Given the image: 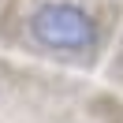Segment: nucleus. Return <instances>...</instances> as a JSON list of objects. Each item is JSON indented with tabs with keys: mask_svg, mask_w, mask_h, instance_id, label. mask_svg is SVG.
<instances>
[{
	"mask_svg": "<svg viewBox=\"0 0 123 123\" xmlns=\"http://www.w3.org/2000/svg\"><path fill=\"white\" fill-rule=\"evenodd\" d=\"M30 37L49 52H86L97 41V19L75 0H45L30 15Z\"/></svg>",
	"mask_w": 123,
	"mask_h": 123,
	"instance_id": "1",
	"label": "nucleus"
}]
</instances>
